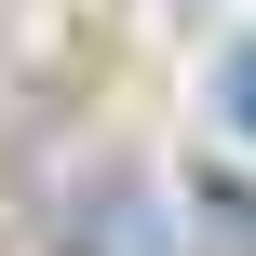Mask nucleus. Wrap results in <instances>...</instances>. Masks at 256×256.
Segmentation results:
<instances>
[{
  "label": "nucleus",
  "mask_w": 256,
  "mask_h": 256,
  "mask_svg": "<svg viewBox=\"0 0 256 256\" xmlns=\"http://www.w3.org/2000/svg\"><path fill=\"white\" fill-rule=\"evenodd\" d=\"M230 122L256 135V40H230Z\"/></svg>",
  "instance_id": "nucleus-1"
}]
</instances>
